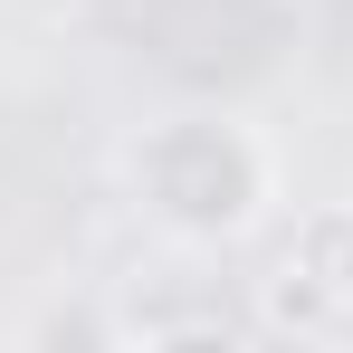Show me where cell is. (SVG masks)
Listing matches in <instances>:
<instances>
[{"label": "cell", "instance_id": "obj_1", "mask_svg": "<svg viewBox=\"0 0 353 353\" xmlns=\"http://www.w3.org/2000/svg\"><path fill=\"white\" fill-rule=\"evenodd\" d=\"M124 172L143 191V210L191 248H230L268 220L277 201V163L239 115H163L143 124V143L124 153Z\"/></svg>", "mask_w": 353, "mask_h": 353}, {"label": "cell", "instance_id": "obj_2", "mask_svg": "<svg viewBox=\"0 0 353 353\" xmlns=\"http://www.w3.org/2000/svg\"><path fill=\"white\" fill-rule=\"evenodd\" d=\"M353 315V201H325V210H305L287 239V258H277V277H268V315H258V334H334Z\"/></svg>", "mask_w": 353, "mask_h": 353}]
</instances>
